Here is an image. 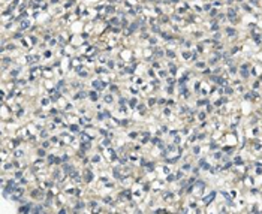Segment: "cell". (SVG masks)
Segmentation results:
<instances>
[{
	"instance_id": "cell-1",
	"label": "cell",
	"mask_w": 262,
	"mask_h": 214,
	"mask_svg": "<svg viewBox=\"0 0 262 214\" xmlns=\"http://www.w3.org/2000/svg\"><path fill=\"white\" fill-rule=\"evenodd\" d=\"M89 96H90V99H91L93 102H96L97 99H99V94H97V91H90V93H89Z\"/></svg>"
},
{
	"instance_id": "cell-2",
	"label": "cell",
	"mask_w": 262,
	"mask_h": 214,
	"mask_svg": "<svg viewBox=\"0 0 262 214\" xmlns=\"http://www.w3.org/2000/svg\"><path fill=\"white\" fill-rule=\"evenodd\" d=\"M207 114H208V112H205V111H199V112H198V118H199V121H202V120L207 118Z\"/></svg>"
},
{
	"instance_id": "cell-3",
	"label": "cell",
	"mask_w": 262,
	"mask_h": 214,
	"mask_svg": "<svg viewBox=\"0 0 262 214\" xmlns=\"http://www.w3.org/2000/svg\"><path fill=\"white\" fill-rule=\"evenodd\" d=\"M104 101H105L106 103H111V102H112V96H111V94H105V96H104Z\"/></svg>"
}]
</instances>
